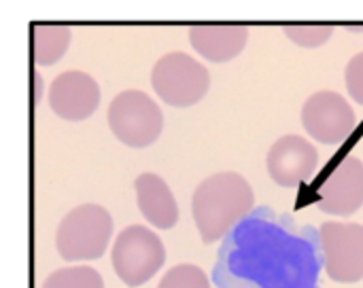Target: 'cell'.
I'll use <instances>...</instances> for the list:
<instances>
[{
  "label": "cell",
  "mask_w": 363,
  "mask_h": 288,
  "mask_svg": "<svg viewBox=\"0 0 363 288\" xmlns=\"http://www.w3.org/2000/svg\"><path fill=\"white\" fill-rule=\"evenodd\" d=\"M357 123L355 110L336 91H317L302 106V125L321 144H340Z\"/></svg>",
  "instance_id": "52a82bcc"
},
{
  "label": "cell",
  "mask_w": 363,
  "mask_h": 288,
  "mask_svg": "<svg viewBox=\"0 0 363 288\" xmlns=\"http://www.w3.org/2000/svg\"><path fill=\"white\" fill-rule=\"evenodd\" d=\"M111 263L125 287H143L164 267L166 248L153 229L130 225L115 238Z\"/></svg>",
  "instance_id": "3957f363"
},
{
  "label": "cell",
  "mask_w": 363,
  "mask_h": 288,
  "mask_svg": "<svg viewBox=\"0 0 363 288\" xmlns=\"http://www.w3.org/2000/svg\"><path fill=\"white\" fill-rule=\"evenodd\" d=\"M70 28L60 23H38L32 28V51L38 66L57 64L70 47Z\"/></svg>",
  "instance_id": "4fadbf2b"
},
{
  "label": "cell",
  "mask_w": 363,
  "mask_h": 288,
  "mask_svg": "<svg viewBox=\"0 0 363 288\" xmlns=\"http://www.w3.org/2000/svg\"><path fill=\"white\" fill-rule=\"evenodd\" d=\"M363 206V163L355 157H345L319 189L317 208L325 214L351 217Z\"/></svg>",
  "instance_id": "30bf717a"
},
{
  "label": "cell",
  "mask_w": 363,
  "mask_h": 288,
  "mask_svg": "<svg viewBox=\"0 0 363 288\" xmlns=\"http://www.w3.org/2000/svg\"><path fill=\"white\" fill-rule=\"evenodd\" d=\"M100 104L98 81L81 70H68L53 79L49 87L51 110L66 121L89 119Z\"/></svg>",
  "instance_id": "ba28073f"
},
{
  "label": "cell",
  "mask_w": 363,
  "mask_h": 288,
  "mask_svg": "<svg viewBox=\"0 0 363 288\" xmlns=\"http://www.w3.org/2000/svg\"><path fill=\"white\" fill-rule=\"evenodd\" d=\"M157 288H211V280L202 267L183 263V265H174L172 270H168L164 278L160 280Z\"/></svg>",
  "instance_id": "9a60e30c"
},
{
  "label": "cell",
  "mask_w": 363,
  "mask_h": 288,
  "mask_svg": "<svg viewBox=\"0 0 363 288\" xmlns=\"http://www.w3.org/2000/svg\"><path fill=\"white\" fill-rule=\"evenodd\" d=\"M317 166L319 153L315 144L296 134L279 138L268 153V174L285 189L300 187L315 174Z\"/></svg>",
  "instance_id": "9c48e42d"
},
{
  "label": "cell",
  "mask_w": 363,
  "mask_h": 288,
  "mask_svg": "<svg viewBox=\"0 0 363 288\" xmlns=\"http://www.w3.org/2000/svg\"><path fill=\"white\" fill-rule=\"evenodd\" d=\"M285 34L291 38V42L306 47V49H315V47L325 45L332 38L334 28L332 25H287Z\"/></svg>",
  "instance_id": "2e32d148"
},
{
  "label": "cell",
  "mask_w": 363,
  "mask_h": 288,
  "mask_svg": "<svg viewBox=\"0 0 363 288\" xmlns=\"http://www.w3.org/2000/svg\"><path fill=\"white\" fill-rule=\"evenodd\" d=\"M136 202L140 214L155 229H172L179 223V204L168 187V183L153 174L145 172L136 178Z\"/></svg>",
  "instance_id": "8fae6325"
},
{
  "label": "cell",
  "mask_w": 363,
  "mask_h": 288,
  "mask_svg": "<svg viewBox=\"0 0 363 288\" xmlns=\"http://www.w3.org/2000/svg\"><path fill=\"white\" fill-rule=\"evenodd\" d=\"M325 274L334 282L355 284L363 280V225L323 223L319 229Z\"/></svg>",
  "instance_id": "8992f818"
},
{
  "label": "cell",
  "mask_w": 363,
  "mask_h": 288,
  "mask_svg": "<svg viewBox=\"0 0 363 288\" xmlns=\"http://www.w3.org/2000/svg\"><path fill=\"white\" fill-rule=\"evenodd\" d=\"M345 83L349 89V96L357 102L363 104V51L357 53L345 68Z\"/></svg>",
  "instance_id": "e0dca14e"
},
{
  "label": "cell",
  "mask_w": 363,
  "mask_h": 288,
  "mask_svg": "<svg viewBox=\"0 0 363 288\" xmlns=\"http://www.w3.org/2000/svg\"><path fill=\"white\" fill-rule=\"evenodd\" d=\"M255 206L253 187L238 172H219L204 178L191 197V214L204 244H213L245 221Z\"/></svg>",
  "instance_id": "6da1fadb"
},
{
  "label": "cell",
  "mask_w": 363,
  "mask_h": 288,
  "mask_svg": "<svg viewBox=\"0 0 363 288\" xmlns=\"http://www.w3.org/2000/svg\"><path fill=\"white\" fill-rule=\"evenodd\" d=\"M108 125L121 144L145 149L160 138L164 115L151 96L138 89H128L113 98L108 106Z\"/></svg>",
  "instance_id": "277c9868"
},
{
  "label": "cell",
  "mask_w": 363,
  "mask_h": 288,
  "mask_svg": "<svg viewBox=\"0 0 363 288\" xmlns=\"http://www.w3.org/2000/svg\"><path fill=\"white\" fill-rule=\"evenodd\" d=\"M249 40V30L245 25H194L189 30L191 47L208 62L223 64L240 55Z\"/></svg>",
  "instance_id": "7c38bea8"
},
{
  "label": "cell",
  "mask_w": 363,
  "mask_h": 288,
  "mask_svg": "<svg viewBox=\"0 0 363 288\" xmlns=\"http://www.w3.org/2000/svg\"><path fill=\"white\" fill-rule=\"evenodd\" d=\"M153 91L174 108L198 104L211 87L208 70L183 51L166 53L151 70Z\"/></svg>",
  "instance_id": "5b68a950"
},
{
  "label": "cell",
  "mask_w": 363,
  "mask_h": 288,
  "mask_svg": "<svg viewBox=\"0 0 363 288\" xmlns=\"http://www.w3.org/2000/svg\"><path fill=\"white\" fill-rule=\"evenodd\" d=\"M40 288H104V280L89 265H72L55 270Z\"/></svg>",
  "instance_id": "5bb4252c"
},
{
  "label": "cell",
  "mask_w": 363,
  "mask_h": 288,
  "mask_svg": "<svg viewBox=\"0 0 363 288\" xmlns=\"http://www.w3.org/2000/svg\"><path fill=\"white\" fill-rule=\"evenodd\" d=\"M113 217L98 204H83L70 210L55 234V248L68 263L102 259L113 238Z\"/></svg>",
  "instance_id": "7a4b0ae2"
}]
</instances>
